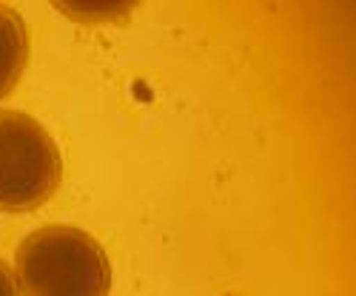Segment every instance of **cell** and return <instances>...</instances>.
Segmentation results:
<instances>
[{
    "label": "cell",
    "instance_id": "obj_1",
    "mask_svg": "<svg viewBox=\"0 0 356 296\" xmlns=\"http://www.w3.org/2000/svg\"><path fill=\"white\" fill-rule=\"evenodd\" d=\"M20 296H108L111 262L88 231L43 225L15 251Z\"/></svg>",
    "mask_w": 356,
    "mask_h": 296
},
{
    "label": "cell",
    "instance_id": "obj_2",
    "mask_svg": "<svg viewBox=\"0 0 356 296\" xmlns=\"http://www.w3.org/2000/svg\"><path fill=\"white\" fill-rule=\"evenodd\" d=\"M63 157L26 111L0 108V214H32L60 191Z\"/></svg>",
    "mask_w": 356,
    "mask_h": 296
},
{
    "label": "cell",
    "instance_id": "obj_3",
    "mask_svg": "<svg viewBox=\"0 0 356 296\" xmlns=\"http://www.w3.org/2000/svg\"><path fill=\"white\" fill-rule=\"evenodd\" d=\"M32 40H29V26L15 6L0 3V103H3L23 77Z\"/></svg>",
    "mask_w": 356,
    "mask_h": 296
},
{
    "label": "cell",
    "instance_id": "obj_4",
    "mask_svg": "<svg viewBox=\"0 0 356 296\" xmlns=\"http://www.w3.org/2000/svg\"><path fill=\"white\" fill-rule=\"evenodd\" d=\"M54 9L63 12L74 23L97 26V23L129 20V15L137 9V3H54Z\"/></svg>",
    "mask_w": 356,
    "mask_h": 296
},
{
    "label": "cell",
    "instance_id": "obj_5",
    "mask_svg": "<svg viewBox=\"0 0 356 296\" xmlns=\"http://www.w3.org/2000/svg\"><path fill=\"white\" fill-rule=\"evenodd\" d=\"M0 296H20L15 271L9 268V262H3V259H0Z\"/></svg>",
    "mask_w": 356,
    "mask_h": 296
}]
</instances>
